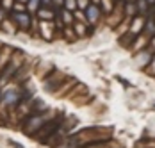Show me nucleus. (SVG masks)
I'll return each mask as SVG.
<instances>
[{
	"label": "nucleus",
	"instance_id": "39448f33",
	"mask_svg": "<svg viewBox=\"0 0 155 148\" xmlns=\"http://www.w3.org/2000/svg\"><path fill=\"white\" fill-rule=\"evenodd\" d=\"M61 18H62V22H64V25H71L75 22V15L71 11H68V9H62L61 11Z\"/></svg>",
	"mask_w": 155,
	"mask_h": 148
},
{
	"label": "nucleus",
	"instance_id": "1a4fd4ad",
	"mask_svg": "<svg viewBox=\"0 0 155 148\" xmlns=\"http://www.w3.org/2000/svg\"><path fill=\"white\" fill-rule=\"evenodd\" d=\"M93 2L91 0H77V7H78V11H86L89 5H91Z\"/></svg>",
	"mask_w": 155,
	"mask_h": 148
},
{
	"label": "nucleus",
	"instance_id": "9d476101",
	"mask_svg": "<svg viewBox=\"0 0 155 148\" xmlns=\"http://www.w3.org/2000/svg\"><path fill=\"white\" fill-rule=\"evenodd\" d=\"M150 72L155 73V54H153V57H152V62H150Z\"/></svg>",
	"mask_w": 155,
	"mask_h": 148
},
{
	"label": "nucleus",
	"instance_id": "ddd939ff",
	"mask_svg": "<svg viewBox=\"0 0 155 148\" xmlns=\"http://www.w3.org/2000/svg\"><path fill=\"white\" fill-rule=\"evenodd\" d=\"M15 2H21V4H25V2H29V0H15Z\"/></svg>",
	"mask_w": 155,
	"mask_h": 148
},
{
	"label": "nucleus",
	"instance_id": "7ed1b4c3",
	"mask_svg": "<svg viewBox=\"0 0 155 148\" xmlns=\"http://www.w3.org/2000/svg\"><path fill=\"white\" fill-rule=\"evenodd\" d=\"M38 18L41 22H52L55 18V11L52 7H39L38 9Z\"/></svg>",
	"mask_w": 155,
	"mask_h": 148
},
{
	"label": "nucleus",
	"instance_id": "0eeeda50",
	"mask_svg": "<svg viewBox=\"0 0 155 148\" xmlns=\"http://www.w3.org/2000/svg\"><path fill=\"white\" fill-rule=\"evenodd\" d=\"M64 9H68V11H71V13H75L78 7H77V0H64Z\"/></svg>",
	"mask_w": 155,
	"mask_h": 148
},
{
	"label": "nucleus",
	"instance_id": "20e7f679",
	"mask_svg": "<svg viewBox=\"0 0 155 148\" xmlns=\"http://www.w3.org/2000/svg\"><path fill=\"white\" fill-rule=\"evenodd\" d=\"M143 32H146L148 38H153L155 36V18L150 16V18L144 22V29H143Z\"/></svg>",
	"mask_w": 155,
	"mask_h": 148
},
{
	"label": "nucleus",
	"instance_id": "f03ea898",
	"mask_svg": "<svg viewBox=\"0 0 155 148\" xmlns=\"http://www.w3.org/2000/svg\"><path fill=\"white\" fill-rule=\"evenodd\" d=\"M84 15H86V22L87 23H91V25H96L98 22H100V18H102V9H100V5L98 4H91L86 11H84Z\"/></svg>",
	"mask_w": 155,
	"mask_h": 148
},
{
	"label": "nucleus",
	"instance_id": "f8f14e48",
	"mask_svg": "<svg viewBox=\"0 0 155 148\" xmlns=\"http://www.w3.org/2000/svg\"><path fill=\"white\" fill-rule=\"evenodd\" d=\"M146 2H148L150 5H153V4H155V0H146Z\"/></svg>",
	"mask_w": 155,
	"mask_h": 148
},
{
	"label": "nucleus",
	"instance_id": "9b49d317",
	"mask_svg": "<svg viewBox=\"0 0 155 148\" xmlns=\"http://www.w3.org/2000/svg\"><path fill=\"white\" fill-rule=\"evenodd\" d=\"M55 5H64V0H54Z\"/></svg>",
	"mask_w": 155,
	"mask_h": 148
},
{
	"label": "nucleus",
	"instance_id": "423d86ee",
	"mask_svg": "<svg viewBox=\"0 0 155 148\" xmlns=\"http://www.w3.org/2000/svg\"><path fill=\"white\" fill-rule=\"evenodd\" d=\"M136 5H137V11L143 13V15H144V13L148 11V7H150V4H148L146 0H137V2H136Z\"/></svg>",
	"mask_w": 155,
	"mask_h": 148
},
{
	"label": "nucleus",
	"instance_id": "2eb2a0df",
	"mask_svg": "<svg viewBox=\"0 0 155 148\" xmlns=\"http://www.w3.org/2000/svg\"><path fill=\"white\" fill-rule=\"evenodd\" d=\"M112 2H120V0H112Z\"/></svg>",
	"mask_w": 155,
	"mask_h": 148
},
{
	"label": "nucleus",
	"instance_id": "dca6fc26",
	"mask_svg": "<svg viewBox=\"0 0 155 148\" xmlns=\"http://www.w3.org/2000/svg\"><path fill=\"white\" fill-rule=\"evenodd\" d=\"M153 105H155V102H153Z\"/></svg>",
	"mask_w": 155,
	"mask_h": 148
},
{
	"label": "nucleus",
	"instance_id": "6e6552de",
	"mask_svg": "<svg viewBox=\"0 0 155 148\" xmlns=\"http://www.w3.org/2000/svg\"><path fill=\"white\" fill-rule=\"evenodd\" d=\"M27 7H29L31 11H36V13H38V9L41 7V0H29V2H27Z\"/></svg>",
	"mask_w": 155,
	"mask_h": 148
},
{
	"label": "nucleus",
	"instance_id": "4468645a",
	"mask_svg": "<svg viewBox=\"0 0 155 148\" xmlns=\"http://www.w3.org/2000/svg\"><path fill=\"white\" fill-rule=\"evenodd\" d=\"M152 45H153V48H155V36H153V39H152Z\"/></svg>",
	"mask_w": 155,
	"mask_h": 148
},
{
	"label": "nucleus",
	"instance_id": "f257e3e1",
	"mask_svg": "<svg viewBox=\"0 0 155 148\" xmlns=\"http://www.w3.org/2000/svg\"><path fill=\"white\" fill-rule=\"evenodd\" d=\"M20 29H29L31 27V13L29 11H11L9 16Z\"/></svg>",
	"mask_w": 155,
	"mask_h": 148
}]
</instances>
